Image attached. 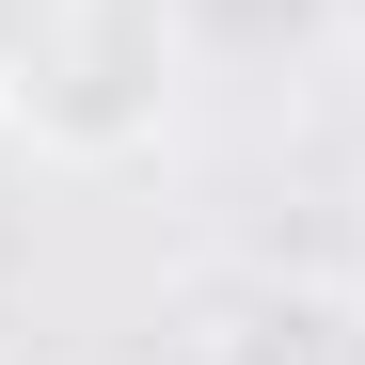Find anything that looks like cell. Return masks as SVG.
Returning <instances> with one entry per match:
<instances>
[{
    "label": "cell",
    "instance_id": "6da1fadb",
    "mask_svg": "<svg viewBox=\"0 0 365 365\" xmlns=\"http://www.w3.org/2000/svg\"><path fill=\"white\" fill-rule=\"evenodd\" d=\"M0 111H16L48 159H80V175L143 159L175 128V16H159V0H64V32L32 48V80Z\"/></svg>",
    "mask_w": 365,
    "mask_h": 365
},
{
    "label": "cell",
    "instance_id": "7a4b0ae2",
    "mask_svg": "<svg viewBox=\"0 0 365 365\" xmlns=\"http://www.w3.org/2000/svg\"><path fill=\"white\" fill-rule=\"evenodd\" d=\"M191 365H365V286H334V270H222L191 302Z\"/></svg>",
    "mask_w": 365,
    "mask_h": 365
},
{
    "label": "cell",
    "instance_id": "3957f363",
    "mask_svg": "<svg viewBox=\"0 0 365 365\" xmlns=\"http://www.w3.org/2000/svg\"><path fill=\"white\" fill-rule=\"evenodd\" d=\"M48 32H64V0H0V96L32 80V48H48Z\"/></svg>",
    "mask_w": 365,
    "mask_h": 365
}]
</instances>
